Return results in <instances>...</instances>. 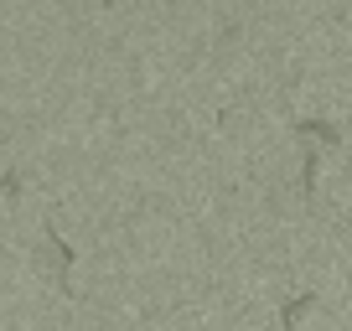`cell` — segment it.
<instances>
[{
  "label": "cell",
  "instance_id": "1",
  "mask_svg": "<svg viewBox=\"0 0 352 331\" xmlns=\"http://www.w3.org/2000/svg\"><path fill=\"white\" fill-rule=\"evenodd\" d=\"M73 259H78V249H67V243L57 238L52 228H47L42 238H36V269H42V275L52 279V285L63 290V295L73 290Z\"/></svg>",
  "mask_w": 352,
  "mask_h": 331
},
{
  "label": "cell",
  "instance_id": "2",
  "mask_svg": "<svg viewBox=\"0 0 352 331\" xmlns=\"http://www.w3.org/2000/svg\"><path fill=\"white\" fill-rule=\"evenodd\" d=\"M311 310H316V290H306V295H296V300H285V306H280V326L285 331H296L300 321L311 316Z\"/></svg>",
  "mask_w": 352,
  "mask_h": 331
},
{
  "label": "cell",
  "instance_id": "3",
  "mask_svg": "<svg viewBox=\"0 0 352 331\" xmlns=\"http://www.w3.org/2000/svg\"><path fill=\"white\" fill-rule=\"evenodd\" d=\"M296 140H300V145H337V124H327V119H300V124H296Z\"/></svg>",
  "mask_w": 352,
  "mask_h": 331
}]
</instances>
